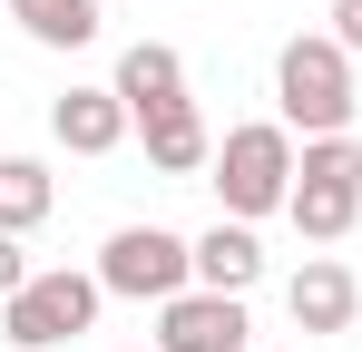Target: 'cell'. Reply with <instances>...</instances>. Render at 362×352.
<instances>
[{
  "instance_id": "obj_1",
  "label": "cell",
  "mask_w": 362,
  "mask_h": 352,
  "mask_svg": "<svg viewBox=\"0 0 362 352\" xmlns=\"http://www.w3.org/2000/svg\"><path fill=\"white\" fill-rule=\"evenodd\" d=\"M274 98H284V127H303V137H353V49H343L333 30L284 40Z\"/></svg>"
},
{
  "instance_id": "obj_7",
  "label": "cell",
  "mask_w": 362,
  "mask_h": 352,
  "mask_svg": "<svg viewBox=\"0 0 362 352\" xmlns=\"http://www.w3.org/2000/svg\"><path fill=\"white\" fill-rule=\"evenodd\" d=\"M284 313H294V333H343L362 313V284H353V264H333V254H313L294 284H284Z\"/></svg>"
},
{
  "instance_id": "obj_9",
  "label": "cell",
  "mask_w": 362,
  "mask_h": 352,
  "mask_svg": "<svg viewBox=\"0 0 362 352\" xmlns=\"http://www.w3.org/2000/svg\"><path fill=\"white\" fill-rule=\"evenodd\" d=\"M118 98H127V117H157V108H186V59L167 49V40H137V49L118 59Z\"/></svg>"
},
{
  "instance_id": "obj_10",
  "label": "cell",
  "mask_w": 362,
  "mask_h": 352,
  "mask_svg": "<svg viewBox=\"0 0 362 352\" xmlns=\"http://www.w3.org/2000/svg\"><path fill=\"white\" fill-rule=\"evenodd\" d=\"M137 127H147V167H157V176H196V167H216V137H206L196 98H186V108L137 117Z\"/></svg>"
},
{
  "instance_id": "obj_13",
  "label": "cell",
  "mask_w": 362,
  "mask_h": 352,
  "mask_svg": "<svg viewBox=\"0 0 362 352\" xmlns=\"http://www.w3.org/2000/svg\"><path fill=\"white\" fill-rule=\"evenodd\" d=\"M49 216V167L40 157H0V235H30Z\"/></svg>"
},
{
  "instance_id": "obj_5",
  "label": "cell",
  "mask_w": 362,
  "mask_h": 352,
  "mask_svg": "<svg viewBox=\"0 0 362 352\" xmlns=\"http://www.w3.org/2000/svg\"><path fill=\"white\" fill-rule=\"evenodd\" d=\"M98 284L127 293V303H177V293L196 284V245L167 235V225H118L98 245Z\"/></svg>"
},
{
  "instance_id": "obj_15",
  "label": "cell",
  "mask_w": 362,
  "mask_h": 352,
  "mask_svg": "<svg viewBox=\"0 0 362 352\" xmlns=\"http://www.w3.org/2000/svg\"><path fill=\"white\" fill-rule=\"evenodd\" d=\"M333 40H343V49H362V0H333Z\"/></svg>"
},
{
  "instance_id": "obj_6",
  "label": "cell",
  "mask_w": 362,
  "mask_h": 352,
  "mask_svg": "<svg viewBox=\"0 0 362 352\" xmlns=\"http://www.w3.org/2000/svg\"><path fill=\"white\" fill-rule=\"evenodd\" d=\"M157 352H245V293L186 284L177 303H157Z\"/></svg>"
},
{
  "instance_id": "obj_12",
  "label": "cell",
  "mask_w": 362,
  "mask_h": 352,
  "mask_svg": "<svg viewBox=\"0 0 362 352\" xmlns=\"http://www.w3.org/2000/svg\"><path fill=\"white\" fill-rule=\"evenodd\" d=\"M10 10L40 49H88L98 40V0H10Z\"/></svg>"
},
{
  "instance_id": "obj_3",
  "label": "cell",
  "mask_w": 362,
  "mask_h": 352,
  "mask_svg": "<svg viewBox=\"0 0 362 352\" xmlns=\"http://www.w3.org/2000/svg\"><path fill=\"white\" fill-rule=\"evenodd\" d=\"M216 196H226V216H235V225L274 216V206L294 196V127H284V117L226 127V147H216Z\"/></svg>"
},
{
  "instance_id": "obj_8",
  "label": "cell",
  "mask_w": 362,
  "mask_h": 352,
  "mask_svg": "<svg viewBox=\"0 0 362 352\" xmlns=\"http://www.w3.org/2000/svg\"><path fill=\"white\" fill-rule=\"evenodd\" d=\"M127 127H137V117H127V98H118V88H69L59 108H49V137H59L69 157H108Z\"/></svg>"
},
{
  "instance_id": "obj_11",
  "label": "cell",
  "mask_w": 362,
  "mask_h": 352,
  "mask_svg": "<svg viewBox=\"0 0 362 352\" xmlns=\"http://www.w3.org/2000/svg\"><path fill=\"white\" fill-rule=\"evenodd\" d=\"M255 274H264L255 225H206V235H196V284H206V293H245Z\"/></svg>"
},
{
  "instance_id": "obj_2",
  "label": "cell",
  "mask_w": 362,
  "mask_h": 352,
  "mask_svg": "<svg viewBox=\"0 0 362 352\" xmlns=\"http://www.w3.org/2000/svg\"><path fill=\"white\" fill-rule=\"evenodd\" d=\"M284 216L303 225V245H343L353 235V216H362V137H303Z\"/></svg>"
},
{
  "instance_id": "obj_4",
  "label": "cell",
  "mask_w": 362,
  "mask_h": 352,
  "mask_svg": "<svg viewBox=\"0 0 362 352\" xmlns=\"http://www.w3.org/2000/svg\"><path fill=\"white\" fill-rule=\"evenodd\" d=\"M98 303H108V284H98V274L49 264V274H30V284L0 303V333H10L20 352H49V343H69V333H88V323H98Z\"/></svg>"
},
{
  "instance_id": "obj_14",
  "label": "cell",
  "mask_w": 362,
  "mask_h": 352,
  "mask_svg": "<svg viewBox=\"0 0 362 352\" xmlns=\"http://www.w3.org/2000/svg\"><path fill=\"white\" fill-rule=\"evenodd\" d=\"M30 284V254H20V235H0V303Z\"/></svg>"
}]
</instances>
